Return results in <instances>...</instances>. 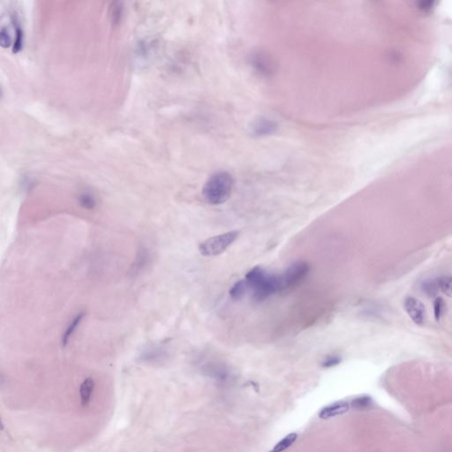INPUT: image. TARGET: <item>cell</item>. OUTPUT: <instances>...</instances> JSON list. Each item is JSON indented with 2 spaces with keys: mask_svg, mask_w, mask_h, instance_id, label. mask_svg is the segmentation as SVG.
<instances>
[{
  "mask_svg": "<svg viewBox=\"0 0 452 452\" xmlns=\"http://www.w3.org/2000/svg\"><path fill=\"white\" fill-rule=\"evenodd\" d=\"M297 439H298V435L296 433H291L275 444V447L272 451L274 452H284L285 450L290 448L292 444L296 442Z\"/></svg>",
  "mask_w": 452,
  "mask_h": 452,
  "instance_id": "cell-12",
  "label": "cell"
},
{
  "mask_svg": "<svg viewBox=\"0 0 452 452\" xmlns=\"http://www.w3.org/2000/svg\"><path fill=\"white\" fill-rule=\"evenodd\" d=\"M79 202L81 206L86 210H93L96 206V200L95 196L90 193H83L79 197Z\"/></svg>",
  "mask_w": 452,
  "mask_h": 452,
  "instance_id": "cell-13",
  "label": "cell"
},
{
  "mask_svg": "<svg viewBox=\"0 0 452 452\" xmlns=\"http://www.w3.org/2000/svg\"><path fill=\"white\" fill-rule=\"evenodd\" d=\"M238 231H229L217 235L201 243L199 250L203 256L212 257L221 255L238 238Z\"/></svg>",
  "mask_w": 452,
  "mask_h": 452,
  "instance_id": "cell-3",
  "label": "cell"
},
{
  "mask_svg": "<svg viewBox=\"0 0 452 452\" xmlns=\"http://www.w3.org/2000/svg\"><path fill=\"white\" fill-rule=\"evenodd\" d=\"M341 358L338 355H329L321 363V366L325 368H329L336 366L341 362Z\"/></svg>",
  "mask_w": 452,
  "mask_h": 452,
  "instance_id": "cell-17",
  "label": "cell"
},
{
  "mask_svg": "<svg viewBox=\"0 0 452 452\" xmlns=\"http://www.w3.org/2000/svg\"><path fill=\"white\" fill-rule=\"evenodd\" d=\"M246 281L254 291L256 300H265L276 292H281L279 275H271L261 267L253 268L246 275Z\"/></svg>",
  "mask_w": 452,
  "mask_h": 452,
  "instance_id": "cell-1",
  "label": "cell"
},
{
  "mask_svg": "<svg viewBox=\"0 0 452 452\" xmlns=\"http://www.w3.org/2000/svg\"><path fill=\"white\" fill-rule=\"evenodd\" d=\"M309 266L308 263L298 262L292 264L284 273L278 275L281 292L294 287L301 283L309 274Z\"/></svg>",
  "mask_w": 452,
  "mask_h": 452,
  "instance_id": "cell-4",
  "label": "cell"
},
{
  "mask_svg": "<svg viewBox=\"0 0 452 452\" xmlns=\"http://www.w3.org/2000/svg\"><path fill=\"white\" fill-rule=\"evenodd\" d=\"M165 355V349L161 345H152L145 350L141 354V359L146 362H156L164 358Z\"/></svg>",
  "mask_w": 452,
  "mask_h": 452,
  "instance_id": "cell-9",
  "label": "cell"
},
{
  "mask_svg": "<svg viewBox=\"0 0 452 452\" xmlns=\"http://www.w3.org/2000/svg\"><path fill=\"white\" fill-rule=\"evenodd\" d=\"M439 289L444 292L445 295L452 298V276L445 275L438 278Z\"/></svg>",
  "mask_w": 452,
  "mask_h": 452,
  "instance_id": "cell-14",
  "label": "cell"
},
{
  "mask_svg": "<svg viewBox=\"0 0 452 452\" xmlns=\"http://www.w3.org/2000/svg\"><path fill=\"white\" fill-rule=\"evenodd\" d=\"M148 255L147 250L142 248L138 255L135 265L133 266V273L136 274L137 272H140V270H142V268L146 265V263L148 262Z\"/></svg>",
  "mask_w": 452,
  "mask_h": 452,
  "instance_id": "cell-15",
  "label": "cell"
},
{
  "mask_svg": "<svg viewBox=\"0 0 452 452\" xmlns=\"http://www.w3.org/2000/svg\"><path fill=\"white\" fill-rule=\"evenodd\" d=\"M95 388V382L92 378H87L84 380V382L82 383L81 388H80V396H81V401L83 406H87L90 403L92 394Z\"/></svg>",
  "mask_w": 452,
  "mask_h": 452,
  "instance_id": "cell-8",
  "label": "cell"
},
{
  "mask_svg": "<svg viewBox=\"0 0 452 452\" xmlns=\"http://www.w3.org/2000/svg\"><path fill=\"white\" fill-rule=\"evenodd\" d=\"M84 315H85L84 313H79L73 318V320L69 322V324L67 325V327H66L64 333H63V336H62L61 342L63 346H66L68 344L71 337L74 335V332L76 331V329L78 328L79 325L81 324V322L83 321V319L84 318Z\"/></svg>",
  "mask_w": 452,
  "mask_h": 452,
  "instance_id": "cell-7",
  "label": "cell"
},
{
  "mask_svg": "<svg viewBox=\"0 0 452 452\" xmlns=\"http://www.w3.org/2000/svg\"><path fill=\"white\" fill-rule=\"evenodd\" d=\"M273 452V451H271V452Z\"/></svg>",
  "mask_w": 452,
  "mask_h": 452,
  "instance_id": "cell-21",
  "label": "cell"
},
{
  "mask_svg": "<svg viewBox=\"0 0 452 452\" xmlns=\"http://www.w3.org/2000/svg\"><path fill=\"white\" fill-rule=\"evenodd\" d=\"M233 179L226 172L215 173L207 181L202 189L206 202L212 205L223 204L230 198Z\"/></svg>",
  "mask_w": 452,
  "mask_h": 452,
  "instance_id": "cell-2",
  "label": "cell"
},
{
  "mask_svg": "<svg viewBox=\"0 0 452 452\" xmlns=\"http://www.w3.org/2000/svg\"><path fill=\"white\" fill-rule=\"evenodd\" d=\"M422 290L428 296H436V294L439 292V290H440L439 285H438V280H428V281H426L422 284Z\"/></svg>",
  "mask_w": 452,
  "mask_h": 452,
  "instance_id": "cell-16",
  "label": "cell"
},
{
  "mask_svg": "<svg viewBox=\"0 0 452 452\" xmlns=\"http://www.w3.org/2000/svg\"><path fill=\"white\" fill-rule=\"evenodd\" d=\"M248 287L249 286L246 280H239L232 285V287L230 288V292H229L230 296L233 300H239L245 295Z\"/></svg>",
  "mask_w": 452,
  "mask_h": 452,
  "instance_id": "cell-11",
  "label": "cell"
},
{
  "mask_svg": "<svg viewBox=\"0 0 452 452\" xmlns=\"http://www.w3.org/2000/svg\"><path fill=\"white\" fill-rule=\"evenodd\" d=\"M349 403L345 401H337L328 405L321 409L319 412V417L321 419H329L337 416L343 415L350 410Z\"/></svg>",
  "mask_w": 452,
  "mask_h": 452,
  "instance_id": "cell-6",
  "label": "cell"
},
{
  "mask_svg": "<svg viewBox=\"0 0 452 452\" xmlns=\"http://www.w3.org/2000/svg\"><path fill=\"white\" fill-rule=\"evenodd\" d=\"M373 406V399L369 396H362L351 402V407L356 411H365Z\"/></svg>",
  "mask_w": 452,
  "mask_h": 452,
  "instance_id": "cell-10",
  "label": "cell"
},
{
  "mask_svg": "<svg viewBox=\"0 0 452 452\" xmlns=\"http://www.w3.org/2000/svg\"><path fill=\"white\" fill-rule=\"evenodd\" d=\"M434 4H435L434 1H426V2L421 1L418 3V8L424 12H430L431 9L434 7Z\"/></svg>",
  "mask_w": 452,
  "mask_h": 452,
  "instance_id": "cell-20",
  "label": "cell"
},
{
  "mask_svg": "<svg viewBox=\"0 0 452 452\" xmlns=\"http://www.w3.org/2000/svg\"><path fill=\"white\" fill-rule=\"evenodd\" d=\"M404 307L408 316L416 324H422L426 319V309L421 301L413 297H409L405 300Z\"/></svg>",
  "mask_w": 452,
  "mask_h": 452,
  "instance_id": "cell-5",
  "label": "cell"
},
{
  "mask_svg": "<svg viewBox=\"0 0 452 452\" xmlns=\"http://www.w3.org/2000/svg\"><path fill=\"white\" fill-rule=\"evenodd\" d=\"M444 300L442 298H437L435 302H434V311H435V317L436 320L438 321L441 318L442 313L444 310Z\"/></svg>",
  "mask_w": 452,
  "mask_h": 452,
  "instance_id": "cell-19",
  "label": "cell"
},
{
  "mask_svg": "<svg viewBox=\"0 0 452 452\" xmlns=\"http://www.w3.org/2000/svg\"><path fill=\"white\" fill-rule=\"evenodd\" d=\"M0 42H1V45L4 48H8L9 46L12 45L11 37L9 35L8 31L4 28L1 29V32H0Z\"/></svg>",
  "mask_w": 452,
  "mask_h": 452,
  "instance_id": "cell-18",
  "label": "cell"
}]
</instances>
